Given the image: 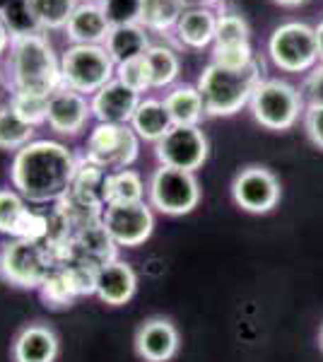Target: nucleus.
Returning <instances> with one entry per match:
<instances>
[{"label": "nucleus", "instance_id": "6", "mask_svg": "<svg viewBox=\"0 0 323 362\" xmlns=\"http://www.w3.org/2000/svg\"><path fill=\"white\" fill-rule=\"evenodd\" d=\"M251 114L268 131H290L307 109L304 97L285 80H263L251 97Z\"/></svg>", "mask_w": 323, "mask_h": 362}, {"label": "nucleus", "instance_id": "26", "mask_svg": "<svg viewBox=\"0 0 323 362\" xmlns=\"http://www.w3.org/2000/svg\"><path fill=\"white\" fill-rule=\"evenodd\" d=\"M27 3L41 32H49V29H66L80 0H27Z\"/></svg>", "mask_w": 323, "mask_h": 362}, {"label": "nucleus", "instance_id": "2", "mask_svg": "<svg viewBox=\"0 0 323 362\" xmlns=\"http://www.w3.org/2000/svg\"><path fill=\"white\" fill-rule=\"evenodd\" d=\"M5 85L15 92H34V95L51 97L63 87L61 58L56 56L54 46L39 34L13 37L8 54L3 56Z\"/></svg>", "mask_w": 323, "mask_h": 362}, {"label": "nucleus", "instance_id": "24", "mask_svg": "<svg viewBox=\"0 0 323 362\" xmlns=\"http://www.w3.org/2000/svg\"><path fill=\"white\" fill-rule=\"evenodd\" d=\"M184 5L181 0H140V17L138 22L148 32H172L179 25L181 15H184Z\"/></svg>", "mask_w": 323, "mask_h": 362}, {"label": "nucleus", "instance_id": "7", "mask_svg": "<svg viewBox=\"0 0 323 362\" xmlns=\"http://www.w3.org/2000/svg\"><path fill=\"white\" fill-rule=\"evenodd\" d=\"M268 56L285 73H304L319 63L316 29L307 22H285L268 39Z\"/></svg>", "mask_w": 323, "mask_h": 362}, {"label": "nucleus", "instance_id": "11", "mask_svg": "<svg viewBox=\"0 0 323 362\" xmlns=\"http://www.w3.org/2000/svg\"><path fill=\"white\" fill-rule=\"evenodd\" d=\"M102 227L116 242V247H140L155 230L152 206L140 203H109L102 213Z\"/></svg>", "mask_w": 323, "mask_h": 362}, {"label": "nucleus", "instance_id": "19", "mask_svg": "<svg viewBox=\"0 0 323 362\" xmlns=\"http://www.w3.org/2000/svg\"><path fill=\"white\" fill-rule=\"evenodd\" d=\"M58 338L49 326L29 324L17 334L13 343L15 362H56Z\"/></svg>", "mask_w": 323, "mask_h": 362}, {"label": "nucleus", "instance_id": "21", "mask_svg": "<svg viewBox=\"0 0 323 362\" xmlns=\"http://www.w3.org/2000/svg\"><path fill=\"white\" fill-rule=\"evenodd\" d=\"M109 56L114 58V63L119 66L123 61H131V58L145 56V51L150 49V34L140 22H131V25H116L111 27L107 42Z\"/></svg>", "mask_w": 323, "mask_h": 362}, {"label": "nucleus", "instance_id": "10", "mask_svg": "<svg viewBox=\"0 0 323 362\" xmlns=\"http://www.w3.org/2000/svg\"><path fill=\"white\" fill-rule=\"evenodd\" d=\"M210 145L201 126H174L160 143H155V157L164 167L196 172L205 165Z\"/></svg>", "mask_w": 323, "mask_h": 362}, {"label": "nucleus", "instance_id": "41", "mask_svg": "<svg viewBox=\"0 0 323 362\" xmlns=\"http://www.w3.org/2000/svg\"><path fill=\"white\" fill-rule=\"evenodd\" d=\"M319 346H321V350H323V326H321V334H319Z\"/></svg>", "mask_w": 323, "mask_h": 362}, {"label": "nucleus", "instance_id": "1", "mask_svg": "<svg viewBox=\"0 0 323 362\" xmlns=\"http://www.w3.org/2000/svg\"><path fill=\"white\" fill-rule=\"evenodd\" d=\"M80 160L63 143L32 140L15 153L13 186L17 194L32 203H58L70 191Z\"/></svg>", "mask_w": 323, "mask_h": 362}, {"label": "nucleus", "instance_id": "39", "mask_svg": "<svg viewBox=\"0 0 323 362\" xmlns=\"http://www.w3.org/2000/svg\"><path fill=\"white\" fill-rule=\"evenodd\" d=\"M314 29H316V44H319V61L323 63V20Z\"/></svg>", "mask_w": 323, "mask_h": 362}, {"label": "nucleus", "instance_id": "34", "mask_svg": "<svg viewBox=\"0 0 323 362\" xmlns=\"http://www.w3.org/2000/svg\"><path fill=\"white\" fill-rule=\"evenodd\" d=\"M104 13H107L111 27L116 25H131L140 17V0H104Z\"/></svg>", "mask_w": 323, "mask_h": 362}, {"label": "nucleus", "instance_id": "25", "mask_svg": "<svg viewBox=\"0 0 323 362\" xmlns=\"http://www.w3.org/2000/svg\"><path fill=\"white\" fill-rule=\"evenodd\" d=\"M145 58H148V66L152 73V90H164V87H169L179 78L181 61L176 56V51H172L169 46L152 44L145 51Z\"/></svg>", "mask_w": 323, "mask_h": 362}, {"label": "nucleus", "instance_id": "37", "mask_svg": "<svg viewBox=\"0 0 323 362\" xmlns=\"http://www.w3.org/2000/svg\"><path fill=\"white\" fill-rule=\"evenodd\" d=\"M10 42H13V34H10V29L5 27V22L0 20V61H3L5 54H8Z\"/></svg>", "mask_w": 323, "mask_h": 362}, {"label": "nucleus", "instance_id": "32", "mask_svg": "<svg viewBox=\"0 0 323 362\" xmlns=\"http://www.w3.org/2000/svg\"><path fill=\"white\" fill-rule=\"evenodd\" d=\"M10 107L15 109V114L22 121H27L29 126H39L49 119V97L46 95H34V92H15L10 99Z\"/></svg>", "mask_w": 323, "mask_h": 362}, {"label": "nucleus", "instance_id": "4", "mask_svg": "<svg viewBox=\"0 0 323 362\" xmlns=\"http://www.w3.org/2000/svg\"><path fill=\"white\" fill-rule=\"evenodd\" d=\"M63 87L92 97L116 78V63L109 56L107 46L73 44L61 56Z\"/></svg>", "mask_w": 323, "mask_h": 362}, {"label": "nucleus", "instance_id": "28", "mask_svg": "<svg viewBox=\"0 0 323 362\" xmlns=\"http://www.w3.org/2000/svg\"><path fill=\"white\" fill-rule=\"evenodd\" d=\"M215 46L213 49H234V46L251 44V29L244 15L239 13H222L217 15V29H215Z\"/></svg>", "mask_w": 323, "mask_h": 362}, {"label": "nucleus", "instance_id": "20", "mask_svg": "<svg viewBox=\"0 0 323 362\" xmlns=\"http://www.w3.org/2000/svg\"><path fill=\"white\" fill-rule=\"evenodd\" d=\"M131 128L138 133L140 140H148V143H160V140L167 136L174 128V121L169 116L167 107L160 99H140L138 109H135L133 119H131Z\"/></svg>", "mask_w": 323, "mask_h": 362}, {"label": "nucleus", "instance_id": "36", "mask_svg": "<svg viewBox=\"0 0 323 362\" xmlns=\"http://www.w3.org/2000/svg\"><path fill=\"white\" fill-rule=\"evenodd\" d=\"M304 128L316 148L323 150V107H307L304 112Z\"/></svg>", "mask_w": 323, "mask_h": 362}, {"label": "nucleus", "instance_id": "40", "mask_svg": "<svg viewBox=\"0 0 323 362\" xmlns=\"http://www.w3.org/2000/svg\"><path fill=\"white\" fill-rule=\"evenodd\" d=\"M278 5H285V8H297V5H304L307 0H273Z\"/></svg>", "mask_w": 323, "mask_h": 362}, {"label": "nucleus", "instance_id": "5", "mask_svg": "<svg viewBox=\"0 0 323 362\" xmlns=\"http://www.w3.org/2000/svg\"><path fill=\"white\" fill-rule=\"evenodd\" d=\"M56 256L49 247L32 239H10L0 251V278L15 288L34 290L56 271Z\"/></svg>", "mask_w": 323, "mask_h": 362}, {"label": "nucleus", "instance_id": "15", "mask_svg": "<svg viewBox=\"0 0 323 362\" xmlns=\"http://www.w3.org/2000/svg\"><path fill=\"white\" fill-rule=\"evenodd\" d=\"M140 104V92L131 90L121 80H111L104 85L97 95H92L90 107L92 116L99 124H116V126H131V119Z\"/></svg>", "mask_w": 323, "mask_h": 362}, {"label": "nucleus", "instance_id": "8", "mask_svg": "<svg viewBox=\"0 0 323 362\" xmlns=\"http://www.w3.org/2000/svg\"><path fill=\"white\" fill-rule=\"evenodd\" d=\"M150 206L164 215H189L201 203V184L196 174L160 165L148 184Z\"/></svg>", "mask_w": 323, "mask_h": 362}, {"label": "nucleus", "instance_id": "9", "mask_svg": "<svg viewBox=\"0 0 323 362\" xmlns=\"http://www.w3.org/2000/svg\"><path fill=\"white\" fill-rule=\"evenodd\" d=\"M138 150L140 138L131 126L97 124L87 138L85 160L104 172H121L138 160Z\"/></svg>", "mask_w": 323, "mask_h": 362}, {"label": "nucleus", "instance_id": "35", "mask_svg": "<svg viewBox=\"0 0 323 362\" xmlns=\"http://www.w3.org/2000/svg\"><path fill=\"white\" fill-rule=\"evenodd\" d=\"M302 92V97L307 99V107H323V63L309 73Z\"/></svg>", "mask_w": 323, "mask_h": 362}, {"label": "nucleus", "instance_id": "14", "mask_svg": "<svg viewBox=\"0 0 323 362\" xmlns=\"http://www.w3.org/2000/svg\"><path fill=\"white\" fill-rule=\"evenodd\" d=\"M179 331L169 319L152 317L135 331V353L145 362H169L179 353Z\"/></svg>", "mask_w": 323, "mask_h": 362}, {"label": "nucleus", "instance_id": "3", "mask_svg": "<svg viewBox=\"0 0 323 362\" xmlns=\"http://www.w3.org/2000/svg\"><path fill=\"white\" fill-rule=\"evenodd\" d=\"M263 83V66L254 61L251 66L232 70L222 68L217 63L205 66L198 78L205 114L208 116H234L242 112L246 104H251L256 87Z\"/></svg>", "mask_w": 323, "mask_h": 362}, {"label": "nucleus", "instance_id": "12", "mask_svg": "<svg viewBox=\"0 0 323 362\" xmlns=\"http://www.w3.org/2000/svg\"><path fill=\"white\" fill-rule=\"evenodd\" d=\"M234 203L246 213L266 215L280 203V181L268 167H246L232 181Z\"/></svg>", "mask_w": 323, "mask_h": 362}, {"label": "nucleus", "instance_id": "27", "mask_svg": "<svg viewBox=\"0 0 323 362\" xmlns=\"http://www.w3.org/2000/svg\"><path fill=\"white\" fill-rule=\"evenodd\" d=\"M145 198V181L133 169L109 172L107 179V206L109 203H140Z\"/></svg>", "mask_w": 323, "mask_h": 362}, {"label": "nucleus", "instance_id": "22", "mask_svg": "<svg viewBox=\"0 0 323 362\" xmlns=\"http://www.w3.org/2000/svg\"><path fill=\"white\" fill-rule=\"evenodd\" d=\"M217 15L208 8L184 10L179 25H176V39L189 49H205L215 42Z\"/></svg>", "mask_w": 323, "mask_h": 362}, {"label": "nucleus", "instance_id": "38", "mask_svg": "<svg viewBox=\"0 0 323 362\" xmlns=\"http://www.w3.org/2000/svg\"><path fill=\"white\" fill-rule=\"evenodd\" d=\"M181 5H184L186 10H196V8L213 10L215 5H220V0H181Z\"/></svg>", "mask_w": 323, "mask_h": 362}, {"label": "nucleus", "instance_id": "42", "mask_svg": "<svg viewBox=\"0 0 323 362\" xmlns=\"http://www.w3.org/2000/svg\"><path fill=\"white\" fill-rule=\"evenodd\" d=\"M92 3H104V0H92Z\"/></svg>", "mask_w": 323, "mask_h": 362}, {"label": "nucleus", "instance_id": "33", "mask_svg": "<svg viewBox=\"0 0 323 362\" xmlns=\"http://www.w3.org/2000/svg\"><path fill=\"white\" fill-rule=\"evenodd\" d=\"M116 80H121L123 85L140 92V95L152 90V73L148 66V58L138 56V58H131V61L119 63V66H116Z\"/></svg>", "mask_w": 323, "mask_h": 362}, {"label": "nucleus", "instance_id": "17", "mask_svg": "<svg viewBox=\"0 0 323 362\" xmlns=\"http://www.w3.org/2000/svg\"><path fill=\"white\" fill-rule=\"evenodd\" d=\"M135 290H138V276L126 261H109V264L97 268V285L95 295L104 305L121 307L133 300Z\"/></svg>", "mask_w": 323, "mask_h": 362}, {"label": "nucleus", "instance_id": "31", "mask_svg": "<svg viewBox=\"0 0 323 362\" xmlns=\"http://www.w3.org/2000/svg\"><path fill=\"white\" fill-rule=\"evenodd\" d=\"M39 293H41V300L46 302V307H54V309H66L78 300V295H75L73 285H70V280H68V273L63 271L61 266L44 280Z\"/></svg>", "mask_w": 323, "mask_h": 362}, {"label": "nucleus", "instance_id": "23", "mask_svg": "<svg viewBox=\"0 0 323 362\" xmlns=\"http://www.w3.org/2000/svg\"><path fill=\"white\" fill-rule=\"evenodd\" d=\"M162 102L167 107L169 116H172L174 126H198L203 121V116H208L201 90L196 85L174 87L172 92H167V97Z\"/></svg>", "mask_w": 323, "mask_h": 362}, {"label": "nucleus", "instance_id": "13", "mask_svg": "<svg viewBox=\"0 0 323 362\" xmlns=\"http://www.w3.org/2000/svg\"><path fill=\"white\" fill-rule=\"evenodd\" d=\"M0 232L13 239L44 242L49 235V220L39 213H32L17 191L0 189Z\"/></svg>", "mask_w": 323, "mask_h": 362}, {"label": "nucleus", "instance_id": "30", "mask_svg": "<svg viewBox=\"0 0 323 362\" xmlns=\"http://www.w3.org/2000/svg\"><path fill=\"white\" fill-rule=\"evenodd\" d=\"M0 20L10 29L13 37H25V34H39L41 29L37 20L32 17L27 0H0Z\"/></svg>", "mask_w": 323, "mask_h": 362}, {"label": "nucleus", "instance_id": "16", "mask_svg": "<svg viewBox=\"0 0 323 362\" xmlns=\"http://www.w3.org/2000/svg\"><path fill=\"white\" fill-rule=\"evenodd\" d=\"M92 119V107L85 95L61 87L49 97V126L61 136H78Z\"/></svg>", "mask_w": 323, "mask_h": 362}, {"label": "nucleus", "instance_id": "18", "mask_svg": "<svg viewBox=\"0 0 323 362\" xmlns=\"http://www.w3.org/2000/svg\"><path fill=\"white\" fill-rule=\"evenodd\" d=\"M109 32H111V22L107 13H104L102 3H92V0L80 3L66 25V34L73 44L104 46Z\"/></svg>", "mask_w": 323, "mask_h": 362}, {"label": "nucleus", "instance_id": "29", "mask_svg": "<svg viewBox=\"0 0 323 362\" xmlns=\"http://www.w3.org/2000/svg\"><path fill=\"white\" fill-rule=\"evenodd\" d=\"M32 136L34 126L22 121L10 104L0 107V150H22L32 143Z\"/></svg>", "mask_w": 323, "mask_h": 362}]
</instances>
